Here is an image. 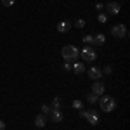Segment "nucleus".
<instances>
[{
  "label": "nucleus",
  "mask_w": 130,
  "mask_h": 130,
  "mask_svg": "<svg viewBox=\"0 0 130 130\" xmlns=\"http://www.w3.org/2000/svg\"><path fill=\"white\" fill-rule=\"evenodd\" d=\"M62 68H64V71H71V62H70V61H64Z\"/></svg>",
  "instance_id": "412c9836"
},
{
  "label": "nucleus",
  "mask_w": 130,
  "mask_h": 130,
  "mask_svg": "<svg viewBox=\"0 0 130 130\" xmlns=\"http://www.w3.org/2000/svg\"><path fill=\"white\" fill-rule=\"evenodd\" d=\"M106 10H108V16H118L121 10V5L120 2H109L106 5Z\"/></svg>",
  "instance_id": "423d86ee"
},
{
  "label": "nucleus",
  "mask_w": 130,
  "mask_h": 130,
  "mask_svg": "<svg viewBox=\"0 0 130 130\" xmlns=\"http://www.w3.org/2000/svg\"><path fill=\"white\" fill-rule=\"evenodd\" d=\"M95 9H97V10H102V9H104V5H102V4H95Z\"/></svg>",
  "instance_id": "b1692460"
},
{
  "label": "nucleus",
  "mask_w": 130,
  "mask_h": 130,
  "mask_svg": "<svg viewBox=\"0 0 130 130\" xmlns=\"http://www.w3.org/2000/svg\"><path fill=\"white\" fill-rule=\"evenodd\" d=\"M87 101H89L90 104H95L99 101V95H95L94 92H90V94H87Z\"/></svg>",
  "instance_id": "4468645a"
},
{
  "label": "nucleus",
  "mask_w": 130,
  "mask_h": 130,
  "mask_svg": "<svg viewBox=\"0 0 130 130\" xmlns=\"http://www.w3.org/2000/svg\"><path fill=\"white\" fill-rule=\"evenodd\" d=\"M73 108L80 111L82 108H83V102H82V101H78V99H76V101H73Z\"/></svg>",
  "instance_id": "a211bd4d"
},
{
  "label": "nucleus",
  "mask_w": 130,
  "mask_h": 130,
  "mask_svg": "<svg viewBox=\"0 0 130 130\" xmlns=\"http://www.w3.org/2000/svg\"><path fill=\"white\" fill-rule=\"evenodd\" d=\"M73 26H76L78 30H82V28H85V21H83V19H76V21H75V24H73Z\"/></svg>",
  "instance_id": "f3484780"
},
{
  "label": "nucleus",
  "mask_w": 130,
  "mask_h": 130,
  "mask_svg": "<svg viewBox=\"0 0 130 130\" xmlns=\"http://www.w3.org/2000/svg\"><path fill=\"white\" fill-rule=\"evenodd\" d=\"M111 35L115 37V38H127V28H125V24H113L111 26Z\"/></svg>",
  "instance_id": "20e7f679"
},
{
  "label": "nucleus",
  "mask_w": 130,
  "mask_h": 130,
  "mask_svg": "<svg viewBox=\"0 0 130 130\" xmlns=\"http://www.w3.org/2000/svg\"><path fill=\"white\" fill-rule=\"evenodd\" d=\"M87 73H89V76L92 78V80H99L101 76H102V71L97 68V66H90L89 70H85Z\"/></svg>",
  "instance_id": "6e6552de"
},
{
  "label": "nucleus",
  "mask_w": 130,
  "mask_h": 130,
  "mask_svg": "<svg viewBox=\"0 0 130 130\" xmlns=\"http://www.w3.org/2000/svg\"><path fill=\"white\" fill-rule=\"evenodd\" d=\"M80 56H82V59L87 61V62H94V61L97 59V52L92 49L90 45H85V47L80 50Z\"/></svg>",
  "instance_id": "7ed1b4c3"
},
{
  "label": "nucleus",
  "mask_w": 130,
  "mask_h": 130,
  "mask_svg": "<svg viewBox=\"0 0 130 130\" xmlns=\"http://www.w3.org/2000/svg\"><path fill=\"white\" fill-rule=\"evenodd\" d=\"M62 113H61L59 109H50V120L54 121V123H59V121H62Z\"/></svg>",
  "instance_id": "ddd939ff"
},
{
  "label": "nucleus",
  "mask_w": 130,
  "mask_h": 130,
  "mask_svg": "<svg viewBox=\"0 0 130 130\" xmlns=\"http://www.w3.org/2000/svg\"><path fill=\"white\" fill-rule=\"evenodd\" d=\"M71 70L75 71L76 75H82V73H85L87 66H85L83 62H78V61H76V62H73V64H71Z\"/></svg>",
  "instance_id": "f8f14e48"
},
{
  "label": "nucleus",
  "mask_w": 130,
  "mask_h": 130,
  "mask_svg": "<svg viewBox=\"0 0 130 130\" xmlns=\"http://www.w3.org/2000/svg\"><path fill=\"white\" fill-rule=\"evenodd\" d=\"M40 108H42V113H43V115H49L50 113V106L49 104H42Z\"/></svg>",
  "instance_id": "6ab92c4d"
},
{
  "label": "nucleus",
  "mask_w": 130,
  "mask_h": 130,
  "mask_svg": "<svg viewBox=\"0 0 130 130\" xmlns=\"http://www.w3.org/2000/svg\"><path fill=\"white\" fill-rule=\"evenodd\" d=\"M47 121H49V115L40 113V115H37V118H35V125H37L38 128H42V127H45V125H47Z\"/></svg>",
  "instance_id": "1a4fd4ad"
},
{
  "label": "nucleus",
  "mask_w": 130,
  "mask_h": 130,
  "mask_svg": "<svg viewBox=\"0 0 130 130\" xmlns=\"http://www.w3.org/2000/svg\"><path fill=\"white\" fill-rule=\"evenodd\" d=\"M82 118H85L90 125H97V123H99V115H97V111H95V109L82 111Z\"/></svg>",
  "instance_id": "39448f33"
},
{
  "label": "nucleus",
  "mask_w": 130,
  "mask_h": 130,
  "mask_svg": "<svg viewBox=\"0 0 130 130\" xmlns=\"http://www.w3.org/2000/svg\"><path fill=\"white\" fill-rule=\"evenodd\" d=\"M61 54H62L64 61H75V59H78L80 50L76 49L75 45H64V47H62V50H61Z\"/></svg>",
  "instance_id": "f03ea898"
},
{
  "label": "nucleus",
  "mask_w": 130,
  "mask_h": 130,
  "mask_svg": "<svg viewBox=\"0 0 130 130\" xmlns=\"http://www.w3.org/2000/svg\"><path fill=\"white\" fill-rule=\"evenodd\" d=\"M97 102H99V108L104 113H111V111L116 108V101L113 99L111 95H101Z\"/></svg>",
  "instance_id": "f257e3e1"
},
{
  "label": "nucleus",
  "mask_w": 130,
  "mask_h": 130,
  "mask_svg": "<svg viewBox=\"0 0 130 130\" xmlns=\"http://www.w3.org/2000/svg\"><path fill=\"white\" fill-rule=\"evenodd\" d=\"M59 106H61V99L59 97H54V101H52V108H50V109H59Z\"/></svg>",
  "instance_id": "dca6fc26"
},
{
  "label": "nucleus",
  "mask_w": 130,
  "mask_h": 130,
  "mask_svg": "<svg viewBox=\"0 0 130 130\" xmlns=\"http://www.w3.org/2000/svg\"><path fill=\"white\" fill-rule=\"evenodd\" d=\"M106 43V37H104V33H97V35H94V38H92V45H104Z\"/></svg>",
  "instance_id": "9d476101"
},
{
  "label": "nucleus",
  "mask_w": 130,
  "mask_h": 130,
  "mask_svg": "<svg viewBox=\"0 0 130 130\" xmlns=\"http://www.w3.org/2000/svg\"><path fill=\"white\" fill-rule=\"evenodd\" d=\"M2 5L4 7H12L14 5V0H2Z\"/></svg>",
  "instance_id": "aec40b11"
},
{
  "label": "nucleus",
  "mask_w": 130,
  "mask_h": 130,
  "mask_svg": "<svg viewBox=\"0 0 130 130\" xmlns=\"http://www.w3.org/2000/svg\"><path fill=\"white\" fill-rule=\"evenodd\" d=\"M0 130H5V123H4L2 120H0Z\"/></svg>",
  "instance_id": "393cba45"
},
{
  "label": "nucleus",
  "mask_w": 130,
  "mask_h": 130,
  "mask_svg": "<svg viewBox=\"0 0 130 130\" xmlns=\"http://www.w3.org/2000/svg\"><path fill=\"white\" fill-rule=\"evenodd\" d=\"M71 26H73V24H71L70 21H59V23H57V31H59V33H66V31L71 30Z\"/></svg>",
  "instance_id": "9b49d317"
},
{
  "label": "nucleus",
  "mask_w": 130,
  "mask_h": 130,
  "mask_svg": "<svg viewBox=\"0 0 130 130\" xmlns=\"http://www.w3.org/2000/svg\"><path fill=\"white\" fill-rule=\"evenodd\" d=\"M92 92L95 94V95H104V92H106V87H104V83L99 80H95L92 83Z\"/></svg>",
  "instance_id": "0eeeda50"
},
{
  "label": "nucleus",
  "mask_w": 130,
  "mask_h": 130,
  "mask_svg": "<svg viewBox=\"0 0 130 130\" xmlns=\"http://www.w3.org/2000/svg\"><path fill=\"white\" fill-rule=\"evenodd\" d=\"M102 73H104V75H111V73H113V68H111V66H106V68L102 70Z\"/></svg>",
  "instance_id": "5701e85b"
},
{
  "label": "nucleus",
  "mask_w": 130,
  "mask_h": 130,
  "mask_svg": "<svg viewBox=\"0 0 130 130\" xmlns=\"http://www.w3.org/2000/svg\"><path fill=\"white\" fill-rule=\"evenodd\" d=\"M108 19H109V16L104 14V12H101L99 16H97V21H99V23H108Z\"/></svg>",
  "instance_id": "2eb2a0df"
},
{
  "label": "nucleus",
  "mask_w": 130,
  "mask_h": 130,
  "mask_svg": "<svg viewBox=\"0 0 130 130\" xmlns=\"http://www.w3.org/2000/svg\"><path fill=\"white\" fill-rule=\"evenodd\" d=\"M92 38H94L92 35H85V37H83V42H85V43L89 45V43H92Z\"/></svg>",
  "instance_id": "4be33fe9"
}]
</instances>
